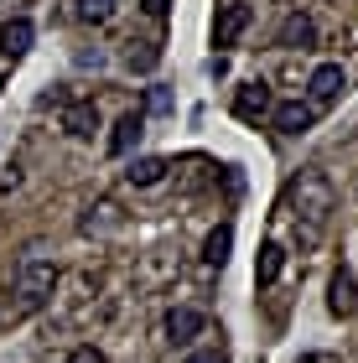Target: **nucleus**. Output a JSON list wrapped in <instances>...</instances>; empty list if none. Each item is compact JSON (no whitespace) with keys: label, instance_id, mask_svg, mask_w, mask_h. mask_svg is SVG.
Segmentation results:
<instances>
[{"label":"nucleus","instance_id":"dca6fc26","mask_svg":"<svg viewBox=\"0 0 358 363\" xmlns=\"http://www.w3.org/2000/svg\"><path fill=\"white\" fill-rule=\"evenodd\" d=\"M229 244H234V228H213L208 234V244H203V259L213 270H223V259H229Z\"/></svg>","mask_w":358,"mask_h":363},{"label":"nucleus","instance_id":"6ab92c4d","mask_svg":"<svg viewBox=\"0 0 358 363\" xmlns=\"http://www.w3.org/2000/svg\"><path fill=\"white\" fill-rule=\"evenodd\" d=\"M68 363H109V358H104L99 348H73V353H68Z\"/></svg>","mask_w":358,"mask_h":363},{"label":"nucleus","instance_id":"a211bd4d","mask_svg":"<svg viewBox=\"0 0 358 363\" xmlns=\"http://www.w3.org/2000/svg\"><path fill=\"white\" fill-rule=\"evenodd\" d=\"M73 6H78V21H89V26H104L115 16V0H73Z\"/></svg>","mask_w":358,"mask_h":363},{"label":"nucleus","instance_id":"39448f33","mask_svg":"<svg viewBox=\"0 0 358 363\" xmlns=\"http://www.w3.org/2000/svg\"><path fill=\"white\" fill-rule=\"evenodd\" d=\"M312 42H317V21L306 11H291L281 21V31H275V47H286V52H306Z\"/></svg>","mask_w":358,"mask_h":363},{"label":"nucleus","instance_id":"f03ea898","mask_svg":"<svg viewBox=\"0 0 358 363\" xmlns=\"http://www.w3.org/2000/svg\"><path fill=\"white\" fill-rule=\"evenodd\" d=\"M52 291H57V265H52V259H26L21 275H16V311L47 306Z\"/></svg>","mask_w":358,"mask_h":363},{"label":"nucleus","instance_id":"ddd939ff","mask_svg":"<svg viewBox=\"0 0 358 363\" xmlns=\"http://www.w3.org/2000/svg\"><path fill=\"white\" fill-rule=\"evenodd\" d=\"M161 177H167V161H161V156H135V161L125 167V182H130V187H156Z\"/></svg>","mask_w":358,"mask_h":363},{"label":"nucleus","instance_id":"7ed1b4c3","mask_svg":"<svg viewBox=\"0 0 358 363\" xmlns=\"http://www.w3.org/2000/svg\"><path fill=\"white\" fill-rule=\"evenodd\" d=\"M348 89V73H343V62H322V68H312V78H306V99H312V109L322 104H332L337 94Z\"/></svg>","mask_w":358,"mask_h":363},{"label":"nucleus","instance_id":"aec40b11","mask_svg":"<svg viewBox=\"0 0 358 363\" xmlns=\"http://www.w3.org/2000/svg\"><path fill=\"white\" fill-rule=\"evenodd\" d=\"M140 11H145V16H151V21H161V16H167V11H172V0H140Z\"/></svg>","mask_w":358,"mask_h":363},{"label":"nucleus","instance_id":"4468645a","mask_svg":"<svg viewBox=\"0 0 358 363\" xmlns=\"http://www.w3.org/2000/svg\"><path fill=\"white\" fill-rule=\"evenodd\" d=\"M281 270H286V250H281V244H265V250H259V265H254V280H259V286H275V280H281Z\"/></svg>","mask_w":358,"mask_h":363},{"label":"nucleus","instance_id":"5701e85b","mask_svg":"<svg viewBox=\"0 0 358 363\" xmlns=\"http://www.w3.org/2000/svg\"><path fill=\"white\" fill-rule=\"evenodd\" d=\"M296 363H343V358H337V353H301Z\"/></svg>","mask_w":358,"mask_h":363},{"label":"nucleus","instance_id":"b1692460","mask_svg":"<svg viewBox=\"0 0 358 363\" xmlns=\"http://www.w3.org/2000/svg\"><path fill=\"white\" fill-rule=\"evenodd\" d=\"M0 89H6V84H0Z\"/></svg>","mask_w":358,"mask_h":363},{"label":"nucleus","instance_id":"6e6552de","mask_svg":"<svg viewBox=\"0 0 358 363\" xmlns=\"http://www.w3.org/2000/svg\"><path fill=\"white\" fill-rule=\"evenodd\" d=\"M312 120H317V109L301 104V99H286V104L270 109V125L281 130V135H301V130H312Z\"/></svg>","mask_w":358,"mask_h":363},{"label":"nucleus","instance_id":"f8f14e48","mask_svg":"<svg viewBox=\"0 0 358 363\" xmlns=\"http://www.w3.org/2000/svg\"><path fill=\"white\" fill-rule=\"evenodd\" d=\"M31 37H37L31 21H26V16H16V21H6V31H0V52H6V57H21V52H31Z\"/></svg>","mask_w":358,"mask_h":363},{"label":"nucleus","instance_id":"2eb2a0df","mask_svg":"<svg viewBox=\"0 0 358 363\" xmlns=\"http://www.w3.org/2000/svg\"><path fill=\"white\" fill-rule=\"evenodd\" d=\"M115 223H120V208L104 197V203H94V208H89V218H84V234H109Z\"/></svg>","mask_w":358,"mask_h":363},{"label":"nucleus","instance_id":"1a4fd4ad","mask_svg":"<svg viewBox=\"0 0 358 363\" xmlns=\"http://www.w3.org/2000/svg\"><path fill=\"white\" fill-rule=\"evenodd\" d=\"M275 104H270V89L265 84H259V78H254V84H244L239 94H234V114H239V120L244 125H254V120H265V114H270Z\"/></svg>","mask_w":358,"mask_h":363},{"label":"nucleus","instance_id":"0eeeda50","mask_svg":"<svg viewBox=\"0 0 358 363\" xmlns=\"http://www.w3.org/2000/svg\"><path fill=\"white\" fill-rule=\"evenodd\" d=\"M203 327H208V317H203L198 306H172L167 311V342H177V348H187Z\"/></svg>","mask_w":358,"mask_h":363},{"label":"nucleus","instance_id":"f257e3e1","mask_svg":"<svg viewBox=\"0 0 358 363\" xmlns=\"http://www.w3.org/2000/svg\"><path fill=\"white\" fill-rule=\"evenodd\" d=\"M286 208H291V218H296V228H301V244H317L322 228H328V218H332V208H337V192H332V182L317 167H306V172L291 177Z\"/></svg>","mask_w":358,"mask_h":363},{"label":"nucleus","instance_id":"9b49d317","mask_svg":"<svg viewBox=\"0 0 358 363\" xmlns=\"http://www.w3.org/2000/svg\"><path fill=\"white\" fill-rule=\"evenodd\" d=\"M140 130H145V120H140L135 109L120 114V120H115V135H109V156H130V151H135V140H140Z\"/></svg>","mask_w":358,"mask_h":363},{"label":"nucleus","instance_id":"412c9836","mask_svg":"<svg viewBox=\"0 0 358 363\" xmlns=\"http://www.w3.org/2000/svg\"><path fill=\"white\" fill-rule=\"evenodd\" d=\"M151 109L167 114V109H172V94H167V89H151Z\"/></svg>","mask_w":358,"mask_h":363},{"label":"nucleus","instance_id":"423d86ee","mask_svg":"<svg viewBox=\"0 0 358 363\" xmlns=\"http://www.w3.org/2000/svg\"><path fill=\"white\" fill-rule=\"evenodd\" d=\"M328 311H332V317H353V311H358V280H353L348 265H337L332 280H328Z\"/></svg>","mask_w":358,"mask_h":363},{"label":"nucleus","instance_id":"f3484780","mask_svg":"<svg viewBox=\"0 0 358 363\" xmlns=\"http://www.w3.org/2000/svg\"><path fill=\"white\" fill-rule=\"evenodd\" d=\"M156 42H130V52H125V62H130V73H151L156 68Z\"/></svg>","mask_w":358,"mask_h":363},{"label":"nucleus","instance_id":"20e7f679","mask_svg":"<svg viewBox=\"0 0 358 363\" xmlns=\"http://www.w3.org/2000/svg\"><path fill=\"white\" fill-rule=\"evenodd\" d=\"M254 21V6H244V0H229V6L218 11V21H213V47H234L244 31H250Z\"/></svg>","mask_w":358,"mask_h":363},{"label":"nucleus","instance_id":"9d476101","mask_svg":"<svg viewBox=\"0 0 358 363\" xmlns=\"http://www.w3.org/2000/svg\"><path fill=\"white\" fill-rule=\"evenodd\" d=\"M62 130H68V135H78V140H89L94 130H99V109H94L89 99H78V104L62 109Z\"/></svg>","mask_w":358,"mask_h":363},{"label":"nucleus","instance_id":"4be33fe9","mask_svg":"<svg viewBox=\"0 0 358 363\" xmlns=\"http://www.w3.org/2000/svg\"><path fill=\"white\" fill-rule=\"evenodd\" d=\"M187 363H223V353H218V348H198Z\"/></svg>","mask_w":358,"mask_h":363}]
</instances>
